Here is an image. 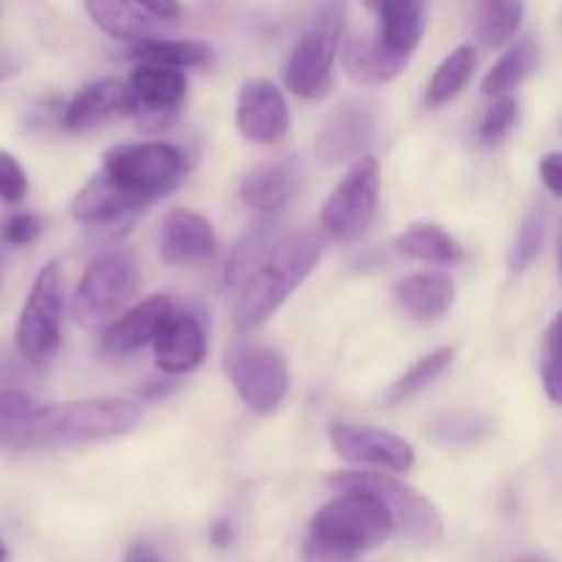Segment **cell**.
<instances>
[{
  "label": "cell",
  "instance_id": "obj_1",
  "mask_svg": "<svg viewBox=\"0 0 562 562\" xmlns=\"http://www.w3.org/2000/svg\"><path fill=\"white\" fill-rule=\"evenodd\" d=\"M140 423V404L130 398H86L42 406L20 431L14 450L77 448L124 437Z\"/></svg>",
  "mask_w": 562,
  "mask_h": 562
},
{
  "label": "cell",
  "instance_id": "obj_2",
  "mask_svg": "<svg viewBox=\"0 0 562 562\" xmlns=\"http://www.w3.org/2000/svg\"><path fill=\"white\" fill-rule=\"evenodd\" d=\"M324 252V236L318 231H296L280 236L261 261V267L241 285L234 318L239 329H252L267 322L316 269Z\"/></svg>",
  "mask_w": 562,
  "mask_h": 562
},
{
  "label": "cell",
  "instance_id": "obj_3",
  "mask_svg": "<svg viewBox=\"0 0 562 562\" xmlns=\"http://www.w3.org/2000/svg\"><path fill=\"white\" fill-rule=\"evenodd\" d=\"M335 492H362L376 499L387 510L393 530L409 541L423 543V547H437L445 538V521L439 510L434 508L431 499L423 497L404 481L384 475V472H333L327 477Z\"/></svg>",
  "mask_w": 562,
  "mask_h": 562
},
{
  "label": "cell",
  "instance_id": "obj_4",
  "mask_svg": "<svg viewBox=\"0 0 562 562\" xmlns=\"http://www.w3.org/2000/svg\"><path fill=\"white\" fill-rule=\"evenodd\" d=\"M346 9L340 3H329L327 9L313 16L311 25L302 31L285 60V86L294 97L318 99L333 86L335 58H338L340 38H344Z\"/></svg>",
  "mask_w": 562,
  "mask_h": 562
},
{
  "label": "cell",
  "instance_id": "obj_5",
  "mask_svg": "<svg viewBox=\"0 0 562 562\" xmlns=\"http://www.w3.org/2000/svg\"><path fill=\"white\" fill-rule=\"evenodd\" d=\"M140 289V274L135 261L124 252L102 256L82 274L71 296V318L86 329L113 324Z\"/></svg>",
  "mask_w": 562,
  "mask_h": 562
},
{
  "label": "cell",
  "instance_id": "obj_6",
  "mask_svg": "<svg viewBox=\"0 0 562 562\" xmlns=\"http://www.w3.org/2000/svg\"><path fill=\"white\" fill-rule=\"evenodd\" d=\"M311 536L360 558L362 552L382 547L393 536V521L387 510L368 494L338 492L333 503L313 516Z\"/></svg>",
  "mask_w": 562,
  "mask_h": 562
},
{
  "label": "cell",
  "instance_id": "obj_7",
  "mask_svg": "<svg viewBox=\"0 0 562 562\" xmlns=\"http://www.w3.org/2000/svg\"><path fill=\"white\" fill-rule=\"evenodd\" d=\"M60 318H64V280L55 261L44 263L36 274L16 324V349L33 368H42L60 349Z\"/></svg>",
  "mask_w": 562,
  "mask_h": 562
},
{
  "label": "cell",
  "instance_id": "obj_8",
  "mask_svg": "<svg viewBox=\"0 0 562 562\" xmlns=\"http://www.w3.org/2000/svg\"><path fill=\"white\" fill-rule=\"evenodd\" d=\"M102 170L126 190L157 201L184 176L187 157L170 143H124L104 154Z\"/></svg>",
  "mask_w": 562,
  "mask_h": 562
},
{
  "label": "cell",
  "instance_id": "obj_9",
  "mask_svg": "<svg viewBox=\"0 0 562 562\" xmlns=\"http://www.w3.org/2000/svg\"><path fill=\"white\" fill-rule=\"evenodd\" d=\"M225 373L252 415H272L280 409L291 387L289 362L267 346H234L225 357Z\"/></svg>",
  "mask_w": 562,
  "mask_h": 562
},
{
  "label": "cell",
  "instance_id": "obj_10",
  "mask_svg": "<svg viewBox=\"0 0 562 562\" xmlns=\"http://www.w3.org/2000/svg\"><path fill=\"white\" fill-rule=\"evenodd\" d=\"M379 190H382V168L373 157H360L340 179L322 212V223L327 234L338 239L360 236L371 225L379 209Z\"/></svg>",
  "mask_w": 562,
  "mask_h": 562
},
{
  "label": "cell",
  "instance_id": "obj_11",
  "mask_svg": "<svg viewBox=\"0 0 562 562\" xmlns=\"http://www.w3.org/2000/svg\"><path fill=\"white\" fill-rule=\"evenodd\" d=\"M130 115L143 132L168 130L187 99V75L179 69L137 64L130 82Z\"/></svg>",
  "mask_w": 562,
  "mask_h": 562
},
{
  "label": "cell",
  "instance_id": "obj_12",
  "mask_svg": "<svg viewBox=\"0 0 562 562\" xmlns=\"http://www.w3.org/2000/svg\"><path fill=\"white\" fill-rule=\"evenodd\" d=\"M329 445L335 456L351 464L382 470L384 475H404L415 467V448L398 434L382 431L373 426H351V423H333L329 426Z\"/></svg>",
  "mask_w": 562,
  "mask_h": 562
},
{
  "label": "cell",
  "instance_id": "obj_13",
  "mask_svg": "<svg viewBox=\"0 0 562 562\" xmlns=\"http://www.w3.org/2000/svg\"><path fill=\"white\" fill-rule=\"evenodd\" d=\"M376 137V108L366 99H346L329 110L316 132V154L324 165L366 157Z\"/></svg>",
  "mask_w": 562,
  "mask_h": 562
},
{
  "label": "cell",
  "instance_id": "obj_14",
  "mask_svg": "<svg viewBox=\"0 0 562 562\" xmlns=\"http://www.w3.org/2000/svg\"><path fill=\"white\" fill-rule=\"evenodd\" d=\"M291 124L283 91L272 80H245L236 99V126L241 137L256 146H274L285 137Z\"/></svg>",
  "mask_w": 562,
  "mask_h": 562
},
{
  "label": "cell",
  "instance_id": "obj_15",
  "mask_svg": "<svg viewBox=\"0 0 562 562\" xmlns=\"http://www.w3.org/2000/svg\"><path fill=\"white\" fill-rule=\"evenodd\" d=\"M362 5L379 16L373 33L379 47L398 64H409L428 25L426 0H362Z\"/></svg>",
  "mask_w": 562,
  "mask_h": 562
},
{
  "label": "cell",
  "instance_id": "obj_16",
  "mask_svg": "<svg viewBox=\"0 0 562 562\" xmlns=\"http://www.w3.org/2000/svg\"><path fill=\"white\" fill-rule=\"evenodd\" d=\"M176 305L170 296L154 294L140 305L130 307L121 313L108 329H104L102 346L108 355H135L143 346L154 344L157 335L162 333L165 324L173 318Z\"/></svg>",
  "mask_w": 562,
  "mask_h": 562
},
{
  "label": "cell",
  "instance_id": "obj_17",
  "mask_svg": "<svg viewBox=\"0 0 562 562\" xmlns=\"http://www.w3.org/2000/svg\"><path fill=\"white\" fill-rule=\"evenodd\" d=\"M206 357V327L195 313L176 311L154 340V362L162 373L181 376L195 371Z\"/></svg>",
  "mask_w": 562,
  "mask_h": 562
},
{
  "label": "cell",
  "instance_id": "obj_18",
  "mask_svg": "<svg viewBox=\"0 0 562 562\" xmlns=\"http://www.w3.org/2000/svg\"><path fill=\"white\" fill-rule=\"evenodd\" d=\"M214 250H217V239L206 217L187 209H176L165 217L159 228V258L165 263L181 267V263L206 261L214 256Z\"/></svg>",
  "mask_w": 562,
  "mask_h": 562
},
{
  "label": "cell",
  "instance_id": "obj_19",
  "mask_svg": "<svg viewBox=\"0 0 562 562\" xmlns=\"http://www.w3.org/2000/svg\"><path fill=\"white\" fill-rule=\"evenodd\" d=\"M119 113H130V88L124 80L104 77V80L88 82L82 91L71 97L64 110V126L69 132H86Z\"/></svg>",
  "mask_w": 562,
  "mask_h": 562
},
{
  "label": "cell",
  "instance_id": "obj_20",
  "mask_svg": "<svg viewBox=\"0 0 562 562\" xmlns=\"http://www.w3.org/2000/svg\"><path fill=\"white\" fill-rule=\"evenodd\" d=\"M148 203H151V198L140 195L135 190H126L119 181L99 173L77 192L75 201H71V214L82 220V223H108V220H119L124 214L137 212V209L148 206Z\"/></svg>",
  "mask_w": 562,
  "mask_h": 562
},
{
  "label": "cell",
  "instance_id": "obj_21",
  "mask_svg": "<svg viewBox=\"0 0 562 562\" xmlns=\"http://www.w3.org/2000/svg\"><path fill=\"white\" fill-rule=\"evenodd\" d=\"M296 184H300L296 159H274V162L258 165L241 179V198L252 212H261L269 217V214H278L294 198Z\"/></svg>",
  "mask_w": 562,
  "mask_h": 562
},
{
  "label": "cell",
  "instance_id": "obj_22",
  "mask_svg": "<svg viewBox=\"0 0 562 562\" xmlns=\"http://www.w3.org/2000/svg\"><path fill=\"white\" fill-rule=\"evenodd\" d=\"M395 302L415 322H437L453 307L456 283L445 272H417L398 280Z\"/></svg>",
  "mask_w": 562,
  "mask_h": 562
},
{
  "label": "cell",
  "instance_id": "obj_23",
  "mask_svg": "<svg viewBox=\"0 0 562 562\" xmlns=\"http://www.w3.org/2000/svg\"><path fill=\"white\" fill-rule=\"evenodd\" d=\"M82 5L99 31L108 33L115 42L132 44V47L148 42V38H157L162 31V25L151 20L146 11L137 9L132 0H82Z\"/></svg>",
  "mask_w": 562,
  "mask_h": 562
},
{
  "label": "cell",
  "instance_id": "obj_24",
  "mask_svg": "<svg viewBox=\"0 0 562 562\" xmlns=\"http://www.w3.org/2000/svg\"><path fill=\"white\" fill-rule=\"evenodd\" d=\"M340 60H344V69L351 80L362 82V86H382V82L395 80L401 71L406 69L404 64L390 58L382 47L376 44L373 36H355L344 38V47L338 49Z\"/></svg>",
  "mask_w": 562,
  "mask_h": 562
},
{
  "label": "cell",
  "instance_id": "obj_25",
  "mask_svg": "<svg viewBox=\"0 0 562 562\" xmlns=\"http://www.w3.org/2000/svg\"><path fill=\"white\" fill-rule=\"evenodd\" d=\"M538 64H541V49H538L536 38H521V42L510 44L483 77V93L492 99L508 97L538 69Z\"/></svg>",
  "mask_w": 562,
  "mask_h": 562
},
{
  "label": "cell",
  "instance_id": "obj_26",
  "mask_svg": "<svg viewBox=\"0 0 562 562\" xmlns=\"http://www.w3.org/2000/svg\"><path fill=\"white\" fill-rule=\"evenodd\" d=\"M274 236H278V223H274L272 217H258L256 223L241 234L234 252H231L228 263H225V283H228L231 289L245 285L247 280H250V274L261 267L267 252L272 250V245L278 241Z\"/></svg>",
  "mask_w": 562,
  "mask_h": 562
},
{
  "label": "cell",
  "instance_id": "obj_27",
  "mask_svg": "<svg viewBox=\"0 0 562 562\" xmlns=\"http://www.w3.org/2000/svg\"><path fill=\"white\" fill-rule=\"evenodd\" d=\"M132 58L137 64L168 66V69H198L214 58V49L198 38H148L132 47Z\"/></svg>",
  "mask_w": 562,
  "mask_h": 562
},
{
  "label": "cell",
  "instance_id": "obj_28",
  "mask_svg": "<svg viewBox=\"0 0 562 562\" xmlns=\"http://www.w3.org/2000/svg\"><path fill=\"white\" fill-rule=\"evenodd\" d=\"M395 247L404 256L417 258L426 263H459L464 258V247L453 239L445 228L434 223H415L398 234Z\"/></svg>",
  "mask_w": 562,
  "mask_h": 562
},
{
  "label": "cell",
  "instance_id": "obj_29",
  "mask_svg": "<svg viewBox=\"0 0 562 562\" xmlns=\"http://www.w3.org/2000/svg\"><path fill=\"white\" fill-rule=\"evenodd\" d=\"M477 69V49L475 44H461L456 47L448 58L439 64V69L434 71L431 82H428L426 102L428 108H442L450 99L459 97L467 88V82L472 80Z\"/></svg>",
  "mask_w": 562,
  "mask_h": 562
},
{
  "label": "cell",
  "instance_id": "obj_30",
  "mask_svg": "<svg viewBox=\"0 0 562 562\" xmlns=\"http://www.w3.org/2000/svg\"><path fill=\"white\" fill-rule=\"evenodd\" d=\"M450 362H453V349H437L431 351V355L420 357V360L412 368H406L404 376L387 390L384 406H387V409H395V406H404L409 404V401H415L428 384H434L445 371H448Z\"/></svg>",
  "mask_w": 562,
  "mask_h": 562
},
{
  "label": "cell",
  "instance_id": "obj_31",
  "mask_svg": "<svg viewBox=\"0 0 562 562\" xmlns=\"http://www.w3.org/2000/svg\"><path fill=\"white\" fill-rule=\"evenodd\" d=\"M525 20V0H481L477 38L486 47H503L519 33Z\"/></svg>",
  "mask_w": 562,
  "mask_h": 562
},
{
  "label": "cell",
  "instance_id": "obj_32",
  "mask_svg": "<svg viewBox=\"0 0 562 562\" xmlns=\"http://www.w3.org/2000/svg\"><path fill=\"white\" fill-rule=\"evenodd\" d=\"M549 236V209L543 203H536V206L527 212L525 223L516 231V239L510 245L508 252V269L510 274H525L532 263L538 261V256L543 252V245H547Z\"/></svg>",
  "mask_w": 562,
  "mask_h": 562
},
{
  "label": "cell",
  "instance_id": "obj_33",
  "mask_svg": "<svg viewBox=\"0 0 562 562\" xmlns=\"http://www.w3.org/2000/svg\"><path fill=\"white\" fill-rule=\"evenodd\" d=\"M42 409L33 395L22 390H0V448H14L20 431Z\"/></svg>",
  "mask_w": 562,
  "mask_h": 562
},
{
  "label": "cell",
  "instance_id": "obj_34",
  "mask_svg": "<svg viewBox=\"0 0 562 562\" xmlns=\"http://www.w3.org/2000/svg\"><path fill=\"white\" fill-rule=\"evenodd\" d=\"M492 434V423L481 415H442L431 423L434 442L461 448V445L481 442Z\"/></svg>",
  "mask_w": 562,
  "mask_h": 562
},
{
  "label": "cell",
  "instance_id": "obj_35",
  "mask_svg": "<svg viewBox=\"0 0 562 562\" xmlns=\"http://www.w3.org/2000/svg\"><path fill=\"white\" fill-rule=\"evenodd\" d=\"M516 115H519V104L514 97H499L494 99L492 108L486 110L481 124V140L486 146H497L505 135L510 132V126L516 124Z\"/></svg>",
  "mask_w": 562,
  "mask_h": 562
},
{
  "label": "cell",
  "instance_id": "obj_36",
  "mask_svg": "<svg viewBox=\"0 0 562 562\" xmlns=\"http://www.w3.org/2000/svg\"><path fill=\"white\" fill-rule=\"evenodd\" d=\"M541 382L552 404H560V316L549 324L547 357L541 362Z\"/></svg>",
  "mask_w": 562,
  "mask_h": 562
},
{
  "label": "cell",
  "instance_id": "obj_37",
  "mask_svg": "<svg viewBox=\"0 0 562 562\" xmlns=\"http://www.w3.org/2000/svg\"><path fill=\"white\" fill-rule=\"evenodd\" d=\"M27 195V176L20 159L9 151H0V201L20 203Z\"/></svg>",
  "mask_w": 562,
  "mask_h": 562
},
{
  "label": "cell",
  "instance_id": "obj_38",
  "mask_svg": "<svg viewBox=\"0 0 562 562\" xmlns=\"http://www.w3.org/2000/svg\"><path fill=\"white\" fill-rule=\"evenodd\" d=\"M38 234H42V217H36V214H14V217L5 220L3 225L5 245L25 247L31 245Z\"/></svg>",
  "mask_w": 562,
  "mask_h": 562
},
{
  "label": "cell",
  "instance_id": "obj_39",
  "mask_svg": "<svg viewBox=\"0 0 562 562\" xmlns=\"http://www.w3.org/2000/svg\"><path fill=\"white\" fill-rule=\"evenodd\" d=\"M33 371L36 368L27 366L25 360H14L11 355L0 351V390H22L25 393V384L33 382Z\"/></svg>",
  "mask_w": 562,
  "mask_h": 562
},
{
  "label": "cell",
  "instance_id": "obj_40",
  "mask_svg": "<svg viewBox=\"0 0 562 562\" xmlns=\"http://www.w3.org/2000/svg\"><path fill=\"white\" fill-rule=\"evenodd\" d=\"M302 562H357V554L346 552V549L340 547H333V543L322 541V538L307 536L305 560Z\"/></svg>",
  "mask_w": 562,
  "mask_h": 562
},
{
  "label": "cell",
  "instance_id": "obj_41",
  "mask_svg": "<svg viewBox=\"0 0 562 562\" xmlns=\"http://www.w3.org/2000/svg\"><path fill=\"white\" fill-rule=\"evenodd\" d=\"M140 11H146L151 20H157L159 25H170L181 16V3L179 0H132Z\"/></svg>",
  "mask_w": 562,
  "mask_h": 562
},
{
  "label": "cell",
  "instance_id": "obj_42",
  "mask_svg": "<svg viewBox=\"0 0 562 562\" xmlns=\"http://www.w3.org/2000/svg\"><path fill=\"white\" fill-rule=\"evenodd\" d=\"M541 181L543 187L549 190V195L558 198L562 192V154L552 151L541 159Z\"/></svg>",
  "mask_w": 562,
  "mask_h": 562
},
{
  "label": "cell",
  "instance_id": "obj_43",
  "mask_svg": "<svg viewBox=\"0 0 562 562\" xmlns=\"http://www.w3.org/2000/svg\"><path fill=\"white\" fill-rule=\"evenodd\" d=\"M209 541H212L217 549L231 547V541H234V527H231V521L225 519L214 521L212 530H209Z\"/></svg>",
  "mask_w": 562,
  "mask_h": 562
},
{
  "label": "cell",
  "instance_id": "obj_44",
  "mask_svg": "<svg viewBox=\"0 0 562 562\" xmlns=\"http://www.w3.org/2000/svg\"><path fill=\"white\" fill-rule=\"evenodd\" d=\"M22 69V58L9 47H0V80H9Z\"/></svg>",
  "mask_w": 562,
  "mask_h": 562
},
{
  "label": "cell",
  "instance_id": "obj_45",
  "mask_svg": "<svg viewBox=\"0 0 562 562\" xmlns=\"http://www.w3.org/2000/svg\"><path fill=\"white\" fill-rule=\"evenodd\" d=\"M124 562H162V560H159V554L154 552L148 543H135V547L130 549V554H126Z\"/></svg>",
  "mask_w": 562,
  "mask_h": 562
},
{
  "label": "cell",
  "instance_id": "obj_46",
  "mask_svg": "<svg viewBox=\"0 0 562 562\" xmlns=\"http://www.w3.org/2000/svg\"><path fill=\"white\" fill-rule=\"evenodd\" d=\"M514 562H552V560H549L547 554H536V552H532V554H519V558H516Z\"/></svg>",
  "mask_w": 562,
  "mask_h": 562
},
{
  "label": "cell",
  "instance_id": "obj_47",
  "mask_svg": "<svg viewBox=\"0 0 562 562\" xmlns=\"http://www.w3.org/2000/svg\"><path fill=\"white\" fill-rule=\"evenodd\" d=\"M5 560H9V552H5V547L0 543V562H5Z\"/></svg>",
  "mask_w": 562,
  "mask_h": 562
},
{
  "label": "cell",
  "instance_id": "obj_48",
  "mask_svg": "<svg viewBox=\"0 0 562 562\" xmlns=\"http://www.w3.org/2000/svg\"><path fill=\"white\" fill-rule=\"evenodd\" d=\"M0 289H3V256H0Z\"/></svg>",
  "mask_w": 562,
  "mask_h": 562
}]
</instances>
